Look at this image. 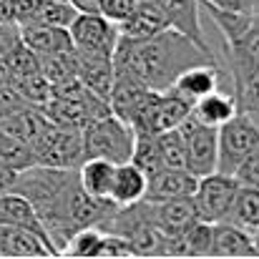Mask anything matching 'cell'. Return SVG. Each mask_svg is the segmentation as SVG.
<instances>
[{"instance_id": "obj_1", "label": "cell", "mask_w": 259, "mask_h": 259, "mask_svg": "<svg viewBox=\"0 0 259 259\" xmlns=\"http://www.w3.org/2000/svg\"><path fill=\"white\" fill-rule=\"evenodd\" d=\"M113 61L128 66L151 91H169L176 76L196 63L222 61L214 48H204L179 30L166 28L146 40H126L118 35Z\"/></svg>"}, {"instance_id": "obj_2", "label": "cell", "mask_w": 259, "mask_h": 259, "mask_svg": "<svg viewBox=\"0 0 259 259\" xmlns=\"http://www.w3.org/2000/svg\"><path fill=\"white\" fill-rule=\"evenodd\" d=\"M136 131L113 113H106L83 128V156L123 164L131 159Z\"/></svg>"}, {"instance_id": "obj_3", "label": "cell", "mask_w": 259, "mask_h": 259, "mask_svg": "<svg viewBox=\"0 0 259 259\" xmlns=\"http://www.w3.org/2000/svg\"><path fill=\"white\" fill-rule=\"evenodd\" d=\"M33 159L40 166L78 169L83 164V131L63 123H51L33 144Z\"/></svg>"}, {"instance_id": "obj_4", "label": "cell", "mask_w": 259, "mask_h": 259, "mask_svg": "<svg viewBox=\"0 0 259 259\" xmlns=\"http://www.w3.org/2000/svg\"><path fill=\"white\" fill-rule=\"evenodd\" d=\"M259 146V126L244 113H234L227 123L217 128V171L232 174Z\"/></svg>"}, {"instance_id": "obj_5", "label": "cell", "mask_w": 259, "mask_h": 259, "mask_svg": "<svg viewBox=\"0 0 259 259\" xmlns=\"http://www.w3.org/2000/svg\"><path fill=\"white\" fill-rule=\"evenodd\" d=\"M191 103L176 96L174 91H151L141 111L136 113L131 128L134 131H149V134H161L169 128H179L189 118Z\"/></svg>"}, {"instance_id": "obj_6", "label": "cell", "mask_w": 259, "mask_h": 259, "mask_svg": "<svg viewBox=\"0 0 259 259\" xmlns=\"http://www.w3.org/2000/svg\"><path fill=\"white\" fill-rule=\"evenodd\" d=\"M68 33L73 51L78 53L113 58V51L118 46V25L103 18L101 13H76V18L68 25Z\"/></svg>"}, {"instance_id": "obj_7", "label": "cell", "mask_w": 259, "mask_h": 259, "mask_svg": "<svg viewBox=\"0 0 259 259\" xmlns=\"http://www.w3.org/2000/svg\"><path fill=\"white\" fill-rule=\"evenodd\" d=\"M237 179L229 176V174L222 171H211L206 176H199L196 179V186H194V206L199 211V219L204 222H224L229 206H232V199L237 194Z\"/></svg>"}, {"instance_id": "obj_8", "label": "cell", "mask_w": 259, "mask_h": 259, "mask_svg": "<svg viewBox=\"0 0 259 259\" xmlns=\"http://www.w3.org/2000/svg\"><path fill=\"white\" fill-rule=\"evenodd\" d=\"M179 131L184 139V169L196 179L217 171V128L204 126L189 116Z\"/></svg>"}, {"instance_id": "obj_9", "label": "cell", "mask_w": 259, "mask_h": 259, "mask_svg": "<svg viewBox=\"0 0 259 259\" xmlns=\"http://www.w3.org/2000/svg\"><path fill=\"white\" fill-rule=\"evenodd\" d=\"M149 96H151V88L128 66L113 61V83H111V93H108V108L113 116H118L121 121H126L131 126Z\"/></svg>"}, {"instance_id": "obj_10", "label": "cell", "mask_w": 259, "mask_h": 259, "mask_svg": "<svg viewBox=\"0 0 259 259\" xmlns=\"http://www.w3.org/2000/svg\"><path fill=\"white\" fill-rule=\"evenodd\" d=\"M219 58L227 66L232 81L244 76V73H249V71H257L259 68V10L252 13V23H249L247 33L234 46H224Z\"/></svg>"}, {"instance_id": "obj_11", "label": "cell", "mask_w": 259, "mask_h": 259, "mask_svg": "<svg viewBox=\"0 0 259 259\" xmlns=\"http://www.w3.org/2000/svg\"><path fill=\"white\" fill-rule=\"evenodd\" d=\"M154 3L161 8L169 28L179 30L181 35L191 38L194 43H199L204 48H211V43L206 40L204 28H201V15H199L201 3L199 0H154Z\"/></svg>"}, {"instance_id": "obj_12", "label": "cell", "mask_w": 259, "mask_h": 259, "mask_svg": "<svg viewBox=\"0 0 259 259\" xmlns=\"http://www.w3.org/2000/svg\"><path fill=\"white\" fill-rule=\"evenodd\" d=\"M166 28L169 23L159 5L154 0H139V5L128 13V18L118 23V35L126 40H146Z\"/></svg>"}, {"instance_id": "obj_13", "label": "cell", "mask_w": 259, "mask_h": 259, "mask_svg": "<svg viewBox=\"0 0 259 259\" xmlns=\"http://www.w3.org/2000/svg\"><path fill=\"white\" fill-rule=\"evenodd\" d=\"M18 25H20V43L28 46L38 58L73 51L68 28H51V25H38V23H18Z\"/></svg>"}, {"instance_id": "obj_14", "label": "cell", "mask_w": 259, "mask_h": 259, "mask_svg": "<svg viewBox=\"0 0 259 259\" xmlns=\"http://www.w3.org/2000/svg\"><path fill=\"white\" fill-rule=\"evenodd\" d=\"M196 186V176L186 169H159L146 176V201H166L179 196H191Z\"/></svg>"}, {"instance_id": "obj_15", "label": "cell", "mask_w": 259, "mask_h": 259, "mask_svg": "<svg viewBox=\"0 0 259 259\" xmlns=\"http://www.w3.org/2000/svg\"><path fill=\"white\" fill-rule=\"evenodd\" d=\"M73 58H76V78L91 93H96L98 98H103L108 103V93H111V83H113V58L78 53V51H73Z\"/></svg>"}, {"instance_id": "obj_16", "label": "cell", "mask_w": 259, "mask_h": 259, "mask_svg": "<svg viewBox=\"0 0 259 259\" xmlns=\"http://www.w3.org/2000/svg\"><path fill=\"white\" fill-rule=\"evenodd\" d=\"M211 254L217 257H259L254 234L229 224L214 222L211 224Z\"/></svg>"}, {"instance_id": "obj_17", "label": "cell", "mask_w": 259, "mask_h": 259, "mask_svg": "<svg viewBox=\"0 0 259 259\" xmlns=\"http://www.w3.org/2000/svg\"><path fill=\"white\" fill-rule=\"evenodd\" d=\"M234 113H237V101H234V93L229 88H214L211 93L196 98L191 103V111H189V116L194 121L211 126V128H219Z\"/></svg>"}, {"instance_id": "obj_18", "label": "cell", "mask_w": 259, "mask_h": 259, "mask_svg": "<svg viewBox=\"0 0 259 259\" xmlns=\"http://www.w3.org/2000/svg\"><path fill=\"white\" fill-rule=\"evenodd\" d=\"M48 257L53 254L48 239L40 232L25 227H3L0 224V257Z\"/></svg>"}, {"instance_id": "obj_19", "label": "cell", "mask_w": 259, "mask_h": 259, "mask_svg": "<svg viewBox=\"0 0 259 259\" xmlns=\"http://www.w3.org/2000/svg\"><path fill=\"white\" fill-rule=\"evenodd\" d=\"M151 214H154V224L161 232H179V229H184V227H189L191 222L199 219V211H196L191 196L151 201Z\"/></svg>"}, {"instance_id": "obj_20", "label": "cell", "mask_w": 259, "mask_h": 259, "mask_svg": "<svg viewBox=\"0 0 259 259\" xmlns=\"http://www.w3.org/2000/svg\"><path fill=\"white\" fill-rule=\"evenodd\" d=\"M144 194H146V174L131 161L116 164L113 184H111V201L116 206H128V204L141 201Z\"/></svg>"}, {"instance_id": "obj_21", "label": "cell", "mask_w": 259, "mask_h": 259, "mask_svg": "<svg viewBox=\"0 0 259 259\" xmlns=\"http://www.w3.org/2000/svg\"><path fill=\"white\" fill-rule=\"evenodd\" d=\"M78 171V184L88 196L111 201V184H113V171L116 164L106 159H83V164L76 169ZM113 204V201H111Z\"/></svg>"}, {"instance_id": "obj_22", "label": "cell", "mask_w": 259, "mask_h": 259, "mask_svg": "<svg viewBox=\"0 0 259 259\" xmlns=\"http://www.w3.org/2000/svg\"><path fill=\"white\" fill-rule=\"evenodd\" d=\"M0 224L3 227H25V229H33V232H43L40 222H38V214L33 209V204L18 194V191H0ZM48 239V237H46ZM51 244V242H48ZM53 249V247H51Z\"/></svg>"}, {"instance_id": "obj_23", "label": "cell", "mask_w": 259, "mask_h": 259, "mask_svg": "<svg viewBox=\"0 0 259 259\" xmlns=\"http://www.w3.org/2000/svg\"><path fill=\"white\" fill-rule=\"evenodd\" d=\"M224 222H229L249 234H259V189L237 186V194L232 199V206H229Z\"/></svg>"}, {"instance_id": "obj_24", "label": "cell", "mask_w": 259, "mask_h": 259, "mask_svg": "<svg viewBox=\"0 0 259 259\" xmlns=\"http://www.w3.org/2000/svg\"><path fill=\"white\" fill-rule=\"evenodd\" d=\"M199 3H201V8L206 10V15L211 18V23L217 25V30H219L224 46H234V43L247 33V28H249V23H252V13H247V10H227V8L211 5V3H206V0H199Z\"/></svg>"}, {"instance_id": "obj_25", "label": "cell", "mask_w": 259, "mask_h": 259, "mask_svg": "<svg viewBox=\"0 0 259 259\" xmlns=\"http://www.w3.org/2000/svg\"><path fill=\"white\" fill-rule=\"evenodd\" d=\"M232 93H234V101H237V111L249 116L259 126V68L234 78Z\"/></svg>"}, {"instance_id": "obj_26", "label": "cell", "mask_w": 259, "mask_h": 259, "mask_svg": "<svg viewBox=\"0 0 259 259\" xmlns=\"http://www.w3.org/2000/svg\"><path fill=\"white\" fill-rule=\"evenodd\" d=\"M76 18V10L71 8L68 0H38L33 13L23 23H38V25H51V28H68L71 20Z\"/></svg>"}, {"instance_id": "obj_27", "label": "cell", "mask_w": 259, "mask_h": 259, "mask_svg": "<svg viewBox=\"0 0 259 259\" xmlns=\"http://www.w3.org/2000/svg\"><path fill=\"white\" fill-rule=\"evenodd\" d=\"M38 71L51 86H61L76 78V58L73 51L58 53V56H40L38 58Z\"/></svg>"}, {"instance_id": "obj_28", "label": "cell", "mask_w": 259, "mask_h": 259, "mask_svg": "<svg viewBox=\"0 0 259 259\" xmlns=\"http://www.w3.org/2000/svg\"><path fill=\"white\" fill-rule=\"evenodd\" d=\"M131 164H136L141 171L154 174L159 169H164L161 164V156H159V149H156V134H149V131H136V139H134V151H131Z\"/></svg>"}, {"instance_id": "obj_29", "label": "cell", "mask_w": 259, "mask_h": 259, "mask_svg": "<svg viewBox=\"0 0 259 259\" xmlns=\"http://www.w3.org/2000/svg\"><path fill=\"white\" fill-rule=\"evenodd\" d=\"M184 257H206L211 254V222L196 219L181 229Z\"/></svg>"}, {"instance_id": "obj_30", "label": "cell", "mask_w": 259, "mask_h": 259, "mask_svg": "<svg viewBox=\"0 0 259 259\" xmlns=\"http://www.w3.org/2000/svg\"><path fill=\"white\" fill-rule=\"evenodd\" d=\"M156 149L166 169H184V139L179 128L156 134Z\"/></svg>"}, {"instance_id": "obj_31", "label": "cell", "mask_w": 259, "mask_h": 259, "mask_svg": "<svg viewBox=\"0 0 259 259\" xmlns=\"http://www.w3.org/2000/svg\"><path fill=\"white\" fill-rule=\"evenodd\" d=\"M101 237H103V232L98 227H83V229H78L71 237V242L66 244L63 254H71V257H98Z\"/></svg>"}, {"instance_id": "obj_32", "label": "cell", "mask_w": 259, "mask_h": 259, "mask_svg": "<svg viewBox=\"0 0 259 259\" xmlns=\"http://www.w3.org/2000/svg\"><path fill=\"white\" fill-rule=\"evenodd\" d=\"M3 61H5V66H8V71H10L13 78L38 73V56H35L28 46H23V43H18Z\"/></svg>"}, {"instance_id": "obj_33", "label": "cell", "mask_w": 259, "mask_h": 259, "mask_svg": "<svg viewBox=\"0 0 259 259\" xmlns=\"http://www.w3.org/2000/svg\"><path fill=\"white\" fill-rule=\"evenodd\" d=\"M237 179L239 186H252V189H259V146L252 149L247 154V159L237 166V171L232 174Z\"/></svg>"}, {"instance_id": "obj_34", "label": "cell", "mask_w": 259, "mask_h": 259, "mask_svg": "<svg viewBox=\"0 0 259 259\" xmlns=\"http://www.w3.org/2000/svg\"><path fill=\"white\" fill-rule=\"evenodd\" d=\"M128 254H134V247H131L128 239H123L118 234H111V232H103L98 257H128Z\"/></svg>"}, {"instance_id": "obj_35", "label": "cell", "mask_w": 259, "mask_h": 259, "mask_svg": "<svg viewBox=\"0 0 259 259\" xmlns=\"http://www.w3.org/2000/svg\"><path fill=\"white\" fill-rule=\"evenodd\" d=\"M136 5H139V0H101L98 10H101L103 18H108L111 23L118 25L121 20L128 18V13H131Z\"/></svg>"}, {"instance_id": "obj_36", "label": "cell", "mask_w": 259, "mask_h": 259, "mask_svg": "<svg viewBox=\"0 0 259 259\" xmlns=\"http://www.w3.org/2000/svg\"><path fill=\"white\" fill-rule=\"evenodd\" d=\"M25 106H28L25 98L18 93V88L13 86V81L0 83V118L3 116H10V113H15V111H20Z\"/></svg>"}, {"instance_id": "obj_37", "label": "cell", "mask_w": 259, "mask_h": 259, "mask_svg": "<svg viewBox=\"0 0 259 259\" xmlns=\"http://www.w3.org/2000/svg\"><path fill=\"white\" fill-rule=\"evenodd\" d=\"M20 43V25L15 20H0V58H5Z\"/></svg>"}, {"instance_id": "obj_38", "label": "cell", "mask_w": 259, "mask_h": 259, "mask_svg": "<svg viewBox=\"0 0 259 259\" xmlns=\"http://www.w3.org/2000/svg\"><path fill=\"white\" fill-rule=\"evenodd\" d=\"M68 3H71V8L76 13H101L98 10L101 0H68Z\"/></svg>"}, {"instance_id": "obj_39", "label": "cell", "mask_w": 259, "mask_h": 259, "mask_svg": "<svg viewBox=\"0 0 259 259\" xmlns=\"http://www.w3.org/2000/svg\"><path fill=\"white\" fill-rule=\"evenodd\" d=\"M259 10V0H252V13H257Z\"/></svg>"}]
</instances>
